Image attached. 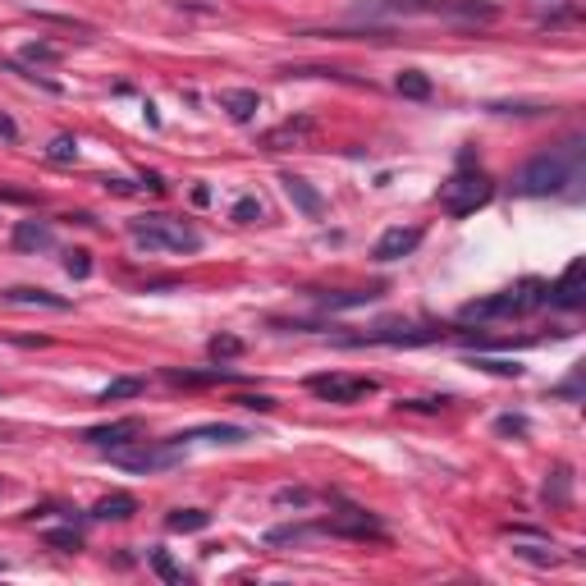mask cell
<instances>
[{"instance_id": "6da1fadb", "label": "cell", "mask_w": 586, "mask_h": 586, "mask_svg": "<svg viewBox=\"0 0 586 586\" xmlns=\"http://www.w3.org/2000/svg\"><path fill=\"white\" fill-rule=\"evenodd\" d=\"M582 165H586V142L568 138L564 147H550V152L532 156V161L522 165L513 188L522 197H559L573 184H582Z\"/></svg>"}, {"instance_id": "7a4b0ae2", "label": "cell", "mask_w": 586, "mask_h": 586, "mask_svg": "<svg viewBox=\"0 0 586 586\" xmlns=\"http://www.w3.org/2000/svg\"><path fill=\"white\" fill-rule=\"evenodd\" d=\"M358 19H454V23H495L500 5L490 0H362Z\"/></svg>"}, {"instance_id": "3957f363", "label": "cell", "mask_w": 586, "mask_h": 586, "mask_svg": "<svg viewBox=\"0 0 586 586\" xmlns=\"http://www.w3.org/2000/svg\"><path fill=\"white\" fill-rule=\"evenodd\" d=\"M129 239L142 252H202V234L179 216H133Z\"/></svg>"}, {"instance_id": "277c9868", "label": "cell", "mask_w": 586, "mask_h": 586, "mask_svg": "<svg viewBox=\"0 0 586 586\" xmlns=\"http://www.w3.org/2000/svg\"><path fill=\"white\" fill-rule=\"evenodd\" d=\"M545 293L550 284L545 280H522L513 289H500L481 298V303H467L463 307V321H513V316H532L536 307H545Z\"/></svg>"}, {"instance_id": "5b68a950", "label": "cell", "mask_w": 586, "mask_h": 586, "mask_svg": "<svg viewBox=\"0 0 586 586\" xmlns=\"http://www.w3.org/2000/svg\"><path fill=\"white\" fill-rule=\"evenodd\" d=\"M490 197H495V184H490L481 170H467V165L440 184V207H445L449 216H472L477 207H486Z\"/></svg>"}, {"instance_id": "8992f818", "label": "cell", "mask_w": 586, "mask_h": 586, "mask_svg": "<svg viewBox=\"0 0 586 586\" xmlns=\"http://www.w3.org/2000/svg\"><path fill=\"white\" fill-rule=\"evenodd\" d=\"M110 458H115V467H124V472H165V467H174L179 458H184V445H174V440H165V445H147V440H138V449H110Z\"/></svg>"}, {"instance_id": "52a82bcc", "label": "cell", "mask_w": 586, "mask_h": 586, "mask_svg": "<svg viewBox=\"0 0 586 586\" xmlns=\"http://www.w3.org/2000/svg\"><path fill=\"white\" fill-rule=\"evenodd\" d=\"M307 390H312L316 399H326V403H358V399H367V394H376V380L330 371V376H307Z\"/></svg>"}, {"instance_id": "ba28073f", "label": "cell", "mask_w": 586, "mask_h": 586, "mask_svg": "<svg viewBox=\"0 0 586 586\" xmlns=\"http://www.w3.org/2000/svg\"><path fill=\"white\" fill-rule=\"evenodd\" d=\"M316 532L321 536H348V541H367V536L371 541H385V527H380L367 509H344L339 518L316 522Z\"/></svg>"}, {"instance_id": "9c48e42d", "label": "cell", "mask_w": 586, "mask_h": 586, "mask_svg": "<svg viewBox=\"0 0 586 586\" xmlns=\"http://www.w3.org/2000/svg\"><path fill=\"white\" fill-rule=\"evenodd\" d=\"M445 339V326H380V330H367V335L348 339V344H394V348H413V344H435Z\"/></svg>"}, {"instance_id": "30bf717a", "label": "cell", "mask_w": 586, "mask_h": 586, "mask_svg": "<svg viewBox=\"0 0 586 586\" xmlns=\"http://www.w3.org/2000/svg\"><path fill=\"white\" fill-rule=\"evenodd\" d=\"M142 431H147V426L138 422V417H120V422H106V426H92V431L83 435L87 445H97V449H124V445H138L142 440Z\"/></svg>"}, {"instance_id": "8fae6325", "label": "cell", "mask_w": 586, "mask_h": 586, "mask_svg": "<svg viewBox=\"0 0 586 586\" xmlns=\"http://www.w3.org/2000/svg\"><path fill=\"white\" fill-rule=\"evenodd\" d=\"M422 248V229L417 225H394V229H385L376 239V248H371V257L376 261H399V257H408V252H417Z\"/></svg>"}, {"instance_id": "7c38bea8", "label": "cell", "mask_w": 586, "mask_h": 586, "mask_svg": "<svg viewBox=\"0 0 586 586\" xmlns=\"http://www.w3.org/2000/svg\"><path fill=\"white\" fill-rule=\"evenodd\" d=\"M10 307H46V312H69V298L51 289H33V284H10V289L0 293Z\"/></svg>"}, {"instance_id": "4fadbf2b", "label": "cell", "mask_w": 586, "mask_h": 586, "mask_svg": "<svg viewBox=\"0 0 586 586\" xmlns=\"http://www.w3.org/2000/svg\"><path fill=\"white\" fill-rule=\"evenodd\" d=\"M545 303L564 307V312H577V307H582V257H577L573 266H568V271L559 275V284H550Z\"/></svg>"}, {"instance_id": "5bb4252c", "label": "cell", "mask_w": 586, "mask_h": 586, "mask_svg": "<svg viewBox=\"0 0 586 586\" xmlns=\"http://www.w3.org/2000/svg\"><path fill=\"white\" fill-rule=\"evenodd\" d=\"M280 184H284L289 202H293L298 211H303V216H312V220H321V216H326V197L316 193V188L307 184V179H298V174H280Z\"/></svg>"}, {"instance_id": "9a60e30c", "label": "cell", "mask_w": 586, "mask_h": 586, "mask_svg": "<svg viewBox=\"0 0 586 586\" xmlns=\"http://www.w3.org/2000/svg\"><path fill=\"white\" fill-rule=\"evenodd\" d=\"M312 133H316V124L307 120V115H303V120H284L280 129H271L266 138H261V147H266V152H284V147H303V142L312 138Z\"/></svg>"}, {"instance_id": "2e32d148", "label": "cell", "mask_w": 586, "mask_h": 586, "mask_svg": "<svg viewBox=\"0 0 586 586\" xmlns=\"http://www.w3.org/2000/svg\"><path fill=\"white\" fill-rule=\"evenodd\" d=\"M14 248L19 252H51L55 229L46 225V220H19V225H14Z\"/></svg>"}, {"instance_id": "e0dca14e", "label": "cell", "mask_w": 586, "mask_h": 586, "mask_svg": "<svg viewBox=\"0 0 586 586\" xmlns=\"http://www.w3.org/2000/svg\"><path fill=\"white\" fill-rule=\"evenodd\" d=\"M220 110H225L229 120H239V124H248L252 115L261 110V97L252 92V87H225L220 92Z\"/></svg>"}, {"instance_id": "ac0fdd59", "label": "cell", "mask_w": 586, "mask_h": 586, "mask_svg": "<svg viewBox=\"0 0 586 586\" xmlns=\"http://www.w3.org/2000/svg\"><path fill=\"white\" fill-rule=\"evenodd\" d=\"M184 440H216V445H243V440H248V431H243V426H229V422H211V426H197V431L174 435V445H184Z\"/></svg>"}, {"instance_id": "d6986e66", "label": "cell", "mask_w": 586, "mask_h": 586, "mask_svg": "<svg viewBox=\"0 0 586 586\" xmlns=\"http://www.w3.org/2000/svg\"><path fill=\"white\" fill-rule=\"evenodd\" d=\"M133 513H138V500L124 495V490H115V495H106V500L92 504V518L97 522H129Z\"/></svg>"}, {"instance_id": "ffe728a7", "label": "cell", "mask_w": 586, "mask_h": 586, "mask_svg": "<svg viewBox=\"0 0 586 586\" xmlns=\"http://www.w3.org/2000/svg\"><path fill=\"white\" fill-rule=\"evenodd\" d=\"M376 298H380L376 289H344V293H321V307L326 312H344V307H367Z\"/></svg>"}, {"instance_id": "44dd1931", "label": "cell", "mask_w": 586, "mask_h": 586, "mask_svg": "<svg viewBox=\"0 0 586 586\" xmlns=\"http://www.w3.org/2000/svg\"><path fill=\"white\" fill-rule=\"evenodd\" d=\"M165 527H170V532H207L211 513L207 509H174L170 518H165Z\"/></svg>"}, {"instance_id": "7402d4cb", "label": "cell", "mask_w": 586, "mask_h": 586, "mask_svg": "<svg viewBox=\"0 0 586 586\" xmlns=\"http://www.w3.org/2000/svg\"><path fill=\"white\" fill-rule=\"evenodd\" d=\"M394 87H399V97H408V101H426V97H431V78H426L422 69H403V74L394 78Z\"/></svg>"}, {"instance_id": "603a6c76", "label": "cell", "mask_w": 586, "mask_h": 586, "mask_svg": "<svg viewBox=\"0 0 586 586\" xmlns=\"http://www.w3.org/2000/svg\"><path fill=\"white\" fill-rule=\"evenodd\" d=\"M147 390V380L142 376H120V380H110L106 390H101V403H115V399H133V394Z\"/></svg>"}, {"instance_id": "cb8c5ba5", "label": "cell", "mask_w": 586, "mask_h": 586, "mask_svg": "<svg viewBox=\"0 0 586 586\" xmlns=\"http://www.w3.org/2000/svg\"><path fill=\"white\" fill-rule=\"evenodd\" d=\"M65 60V51L51 42H28L23 46V65H60Z\"/></svg>"}, {"instance_id": "d4e9b609", "label": "cell", "mask_w": 586, "mask_h": 586, "mask_svg": "<svg viewBox=\"0 0 586 586\" xmlns=\"http://www.w3.org/2000/svg\"><path fill=\"white\" fill-rule=\"evenodd\" d=\"M275 504H280V509H312V504H316V490H303V486L275 490Z\"/></svg>"}, {"instance_id": "484cf974", "label": "cell", "mask_w": 586, "mask_h": 586, "mask_svg": "<svg viewBox=\"0 0 586 586\" xmlns=\"http://www.w3.org/2000/svg\"><path fill=\"white\" fill-rule=\"evenodd\" d=\"M46 156H51L55 165H69V161H78V142L69 138V133H60V138H51V147H46Z\"/></svg>"}, {"instance_id": "4316f807", "label": "cell", "mask_w": 586, "mask_h": 586, "mask_svg": "<svg viewBox=\"0 0 586 586\" xmlns=\"http://www.w3.org/2000/svg\"><path fill=\"white\" fill-rule=\"evenodd\" d=\"M513 554H518V559H527V564H536V568L559 564V554L545 550V545H513Z\"/></svg>"}, {"instance_id": "83f0119b", "label": "cell", "mask_w": 586, "mask_h": 586, "mask_svg": "<svg viewBox=\"0 0 586 586\" xmlns=\"http://www.w3.org/2000/svg\"><path fill=\"white\" fill-rule=\"evenodd\" d=\"M536 5V14H541V19H568V14H573V0H532Z\"/></svg>"}, {"instance_id": "f1b7e54d", "label": "cell", "mask_w": 586, "mask_h": 586, "mask_svg": "<svg viewBox=\"0 0 586 586\" xmlns=\"http://www.w3.org/2000/svg\"><path fill=\"white\" fill-rule=\"evenodd\" d=\"M46 541L55 545V550H65V554H74V550H83V536L74 532V527H60V532H46Z\"/></svg>"}, {"instance_id": "f546056e", "label": "cell", "mask_w": 586, "mask_h": 586, "mask_svg": "<svg viewBox=\"0 0 586 586\" xmlns=\"http://www.w3.org/2000/svg\"><path fill=\"white\" fill-rule=\"evenodd\" d=\"M65 271L74 275V280H87L92 275V257H87L83 248H74V252H65Z\"/></svg>"}, {"instance_id": "4dcf8cb0", "label": "cell", "mask_w": 586, "mask_h": 586, "mask_svg": "<svg viewBox=\"0 0 586 586\" xmlns=\"http://www.w3.org/2000/svg\"><path fill=\"white\" fill-rule=\"evenodd\" d=\"M239 353H243V339H234V335H216V339H211V358L225 362V358H239Z\"/></svg>"}, {"instance_id": "1f68e13d", "label": "cell", "mask_w": 586, "mask_h": 586, "mask_svg": "<svg viewBox=\"0 0 586 586\" xmlns=\"http://www.w3.org/2000/svg\"><path fill=\"white\" fill-rule=\"evenodd\" d=\"M234 220H239V225L261 220V202H257V197H239V202H234Z\"/></svg>"}, {"instance_id": "d6a6232c", "label": "cell", "mask_w": 586, "mask_h": 586, "mask_svg": "<svg viewBox=\"0 0 586 586\" xmlns=\"http://www.w3.org/2000/svg\"><path fill=\"white\" fill-rule=\"evenodd\" d=\"M152 568L165 577V582H184V573L174 568V559H170V554H165V550H156V554H152Z\"/></svg>"}, {"instance_id": "836d02e7", "label": "cell", "mask_w": 586, "mask_h": 586, "mask_svg": "<svg viewBox=\"0 0 586 586\" xmlns=\"http://www.w3.org/2000/svg\"><path fill=\"white\" fill-rule=\"evenodd\" d=\"M545 500H568V467H559L554 481H545Z\"/></svg>"}, {"instance_id": "e575fe53", "label": "cell", "mask_w": 586, "mask_h": 586, "mask_svg": "<svg viewBox=\"0 0 586 586\" xmlns=\"http://www.w3.org/2000/svg\"><path fill=\"white\" fill-rule=\"evenodd\" d=\"M477 367L495 371V376H522V367H518V362H500V358H477Z\"/></svg>"}, {"instance_id": "d590c367", "label": "cell", "mask_w": 586, "mask_h": 586, "mask_svg": "<svg viewBox=\"0 0 586 586\" xmlns=\"http://www.w3.org/2000/svg\"><path fill=\"white\" fill-rule=\"evenodd\" d=\"M243 408H252V413H271V408H275V399H271V394H243Z\"/></svg>"}, {"instance_id": "8d00e7d4", "label": "cell", "mask_w": 586, "mask_h": 586, "mask_svg": "<svg viewBox=\"0 0 586 586\" xmlns=\"http://www.w3.org/2000/svg\"><path fill=\"white\" fill-rule=\"evenodd\" d=\"M500 431L504 435H522L527 431V422H522V417H500Z\"/></svg>"}, {"instance_id": "74e56055", "label": "cell", "mask_w": 586, "mask_h": 586, "mask_svg": "<svg viewBox=\"0 0 586 586\" xmlns=\"http://www.w3.org/2000/svg\"><path fill=\"white\" fill-rule=\"evenodd\" d=\"M0 133H5V138H19V129H14L10 115H0Z\"/></svg>"}, {"instance_id": "f35d334b", "label": "cell", "mask_w": 586, "mask_h": 586, "mask_svg": "<svg viewBox=\"0 0 586 586\" xmlns=\"http://www.w3.org/2000/svg\"><path fill=\"white\" fill-rule=\"evenodd\" d=\"M0 490H5V481H0Z\"/></svg>"}]
</instances>
